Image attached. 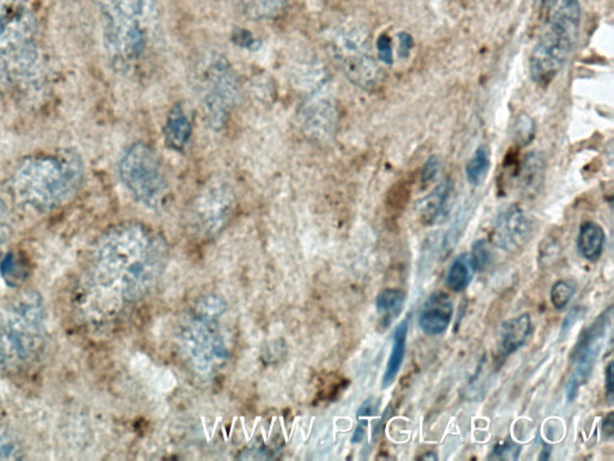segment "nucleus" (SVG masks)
<instances>
[{
    "mask_svg": "<svg viewBox=\"0 0 614 461\" xmlns=\"http://www.w3.org/2000/svg\"><path fill=\"white\" fill-rule=\"evenodd\" d=\"M237 38L239 45L242 47H248V49H252L253 46L256 47V40L249 33L241 32V34L237 36Z\"/></svg>",
    "mask_w": 614,
    "mask_h": 461,
    "instance_id": "c9c22d12",
    "label": "nucleus"
},
{
    "mask_svg": "<svg viewBox=\"0 0 614 461\" xmlns=\"http://www.w3.org/2000/svg\"><path fill=\"white\" fill-rule=\"evenodd\" d=\"M451 192V182L447 179L418 203V214L421 222L432 225L443 218V215L447 213Z\"/></svg>",
    "mask_w": 614,
    "mask_h": 461,
    "instance_id": "f3484780",
    "label": "nucleus"
},
{
    "mask_svg": "<svg viewBox=\"0 0 614 461\" xmlns=\"http://www.w3.org/2000/svg\"><path fill=\"white\" fill-rule=\"evenodd\" d=\"M407 335H408V318L401 322L395 329L392 336V349L391 356H389L387 369H385L383 376V388L391 387L392 382L395 381L397 374L402 367L404 354H406V345H407Z\"/></svg>",
    "mask_w": 614,
    "mask_h": 461,
    "instance_id": "4be33fe9",
    "label": "nucleus"
},
{
    "mask_svg": "<svg viewBox=\"0 0 614 461\" xmlns=\"http://www.w3.org/2000/svg\"><path fill=\"white\" fill-rule=\"evenodd\" d=\"M440 161L439 156H431L426 161L421 171V184L429 185L439 175Z\"/></svg>",
    "mask_w": 614,
    "mask_h": 461,
    "instance_id": "7c9ffc66",
    "label": "nucleus"
},
{
    "mask_svg": "<svg viewBox=\"0 0 614 461\" xmlns=\"http://www.w3.org/2000/svg\"><path fill=\"white\" fill-rule=\"evenodd\" d=\"M532 332V320L529 314H522L520 316L510 318L503 322L499 329V343L502 353L505 356L516 353L527 342Z\"/></svg>",
    "mask_w": 614,
    "mask_h": 461,
    "instance_id": "dca6fc26",
    "label": "nucleus"
},
{
    "mask_svg": "<svg viewBox=\"0 0 614 461\" xmlns=\"http://www.w3.org/2000/svg\"><path fill=\"white\" fill-rule=\"evenodd\" d=\"M454 306L446 292L432 294L424 303L419 314V325L428 335H439L446 332L451 324Z\"/></svg>",
    "mask_w": 614,
    "mask_h": 461,
    "instance_id": "ddd939ff",
    "label": "nucleus"
},
{
    "mask_svg": "<svg viewBox=\"0 0 614 461\" xmlns=\"http://www.w3.org/2000/svg\"><path fill=\"white\" fill-rule=\"evenodd\" d=\"M49 338V313L39 292L14 296L0 313V371L20 374L42 357Z\"/></svg>",
    "mask_w": 614,
    "mask_h": 461,
    "instance_id": "7ed1b4c3",
    "label": "nucleus"
},
{
    "mask_svg": "<svg viewBox=\"0 0 614 461\" xmlns=\"http://www.w3.org/2000/svg\"><path fill=\"white\" fill-rule=\"evenodd\" d=\"M612 307L606 310L598 320L581 335L572 353L573 367L568 384H566V397L572 401L579 393L580 388L588 381L593 372L595 362L600 353L602 342L611 324Z\"/></svg>",
    "mask_w": 614,
    "mask_h": 461,
    "instance_id": "9b49d317",
    "label": "nucleus"
},
{
    "mask_svg": "<svg viewBox=\"0 0 614 461\" xmlns=\"http://www.w3.org/2000/svg\"><path fill=\"white\" fill-rule=\"evenodd\" d=\"M511 453L517 456L520 452H518L516 446L513 444L499 445L497 446V448L495 449L492 458L496 456V458L498 459H513V456H510Z\"/></svg>",
    "mask_w": 614,
    "mask_h": 461,
    "instance_id": "72a5a7b5",
    "label": "nucleus"
},
{
    "mask_svg": "<svg viewBox=\"0 0 614 461\" xmlns=\"http://www.w3.org/2000/svg\"><path fill=\"white\" fill-rule=\"evenodd\" d=\"M164 250L137 222L114 226L98 240L73 292L77 318L98 328L153 287Z\"/></svg>",
    "mask_w": 614,
    "mask_h": 461,
    "instance_id": "f257e3e1",
    "label": "nucleus"
},
{
    "mask_svg": "<svg viewBox=\"0 0 614 461\" xmlns=\"http://www.w3.org/2000/svg\"><path fill=\"white\" fill-rule=\"evenodd\" d=\"M581 27L579 0H562L529 60L532 80L546 86L557 77L575 50Z\"/></svg>",
    "mask_w": 614,
    "mask_h": 461,
    "instance_id": "423d86ee",
    "label": "nucleus"
},
{
    "mask_svg": "<svg viewBox=\"0 0 614 461\" xmlns=\"http://www.w3.org/2000/svg\"><path fill=\"white\" fill-rule=\"evenodd\" d=\"M546 160L543 153H529L520 171V186L525 195H536L545 181Z\"/></svg>",
    "mask_w": 614,
    "mask_h": 461,
    "instance_id": "aec40b11",
    "label": "nucleus"
},
{
    "mask_svg": "<svg viewBox=\"0 0 614 461\" xmlns=\"http://www.w3.org/2000/svg\"><path fill=\"white\" fill-rule=\"evenodd\" d=\"M428 458H429V459L437 460V456H436L435 455H432V452H431V453H429V455H426V456H422L421 459H428Z\"/></svg>",
    "mask_w": 614,
    "mask_h": 461,
    "instance_id": "e433bc0d",
    "label": "nucleus"
},
{
    "mask_svg": "<svg viewBox=\"0 0 614 461\" xmlns=\"http://www.w3.org/2000/svg\"><path fill=\"white\" fill-rule=\"evenodd\" d=\"M241 97L233 69L223 57L213 56L201 71V100L209 126L222 129Z\"/></svg>",
    "mask_w": 614,
    "mask_h": 461,
    "instance_id": "9d476101",
    "label": "nucleus"
},
{
    "mask_svg": "<svg viewBox=\"0 0 614 461\" xmlns=\"http://www.w3.org/2000/svg\"><path fill=\"white\" fill-rule=\"evenodd\" d=\"M547 4H551V5H553L554 3H556V0H545Z\"/></svg>",
    "mask_w": 614,
    "mask_h": 461,
    "instance_id": "4c0bfd02",
    "label": "nucleus"
},
{
    "mask_svg": "<svg viewBox=\"0 0 614 461\" xmlns=\"http://www.w3.org/2000/svg\"><path fill=\"white\" fill-rule=\"evenodd\" d=\"M119 175L138 202L156 208L167 192V181L156 153L148 145H132L121 156Z\"/></svg>",
    "mask_w": 614,
    "mask_h": 461,
    "instance_id": "1a4fd4ad",
    "label": "nucleus"
},
{
    "mask_svg": "<svg viewBox=\"0 0 614 461\" xmlns=\"http://www.w3.org/2000/svg\"><path fill=\"white\" fill-rule=\"evenodd\" d=\"M34 0H0V91L20 82L38 58Z\"/></svg>",
    "mask_w": 614,
    "mask_h": 461,
    "instance_id": "20e7f679",
    "label": "nucleus"
},
{
    "mask_svg": "<svg viewBox=\"0 0 614 461\" xmlns=\"http://www.w3.org/2000/svg\"><path fill=\"white\" fill-rule=\"evenodd\" d=\"M10 232L9 210H7L5 201L0 195V259L3 258L4 250H5L7 243H9Z\"/></svg>",
    "mask_w": 614,
    "mask_h": 461,
    "instance_id": "cd10ccee",
    "label": "nucleus"
},
{
    "mask_svg": "<svg viewBox=\"0 0 614 461\" xmlns=\"http://www.w3.org/2000/svg\"><path fill=\"white\" fill-rule=\"evenodd\" d=\"M20 445L6 435H0V460L24 458Z\"/></svg>",
    "mask_w": 614,
    "mask_h": 461,
    "instance_id": "c85d7f7f",
    "label": "nucleus"
},
{
    "mask_svg": "<svg viewBox=\"0 0 614 461\" xmlns=\"http://www.w3.org/2000/svg\"><path fill=\"white\" fill-rule=\"evenodd\" d=\"M307 113V127L319 137L330 136L336 124V109L332 99L319 98Z\"/></svg>",
    "mask_w": 614,
    "mask_h": 461,
    "instance_id": "a211bd4d",
    "label": "nucleus"
},
{
    "mask_svg": "<svg viewBox=\"0 0 614 461\" xmlns=\"http://www.w3.org/2000/svg\"><path fill=\"white\" fill-rule=\"evenodd\" d=\"M479 270V263H477L476 256L472 252H465L454 259L449 268L446 278V284L448 288L452 292L465 291L467 287L472 283L474 276Z\"/></svg>",
    "mask_w": 614,
    "mask_h": 461,
    "instance_id": "6ab92c4d",
    "label": "nucleus"
},
{
    "mask_svg": "<svg viewBox=\"0 0 614 461\" xmlns=\"http://www.w3.org/2000/svg\"><path fill=\"white\" fill-rule=\"evenodd\" d=\"M606 391H608L609 400L612 402L613 398V363H609L605 371Z\"/></svg>",
    "mask_w": 614,
    "mask_h": 461,
    "instance_id": "f704fd0d",
    "label": "nucleus"
},
{
    "mask_svg": "<svg viewBox=\"0 0 614 461\" xmlns=\"http://www.w3.org/2000/svg\"><path fill=\"white\" fill-rule=\"evenodd\" d=\"M472 254L476 256L477 263H479V268H483L485 265L491 259V251L488 249L486 241L477 240L474 244Z\"/></svg>",
    "mask_w": 614,
    "mask_h": 461,
    "instance_id": "2f4dec72",
    "label": "nucleus"
},
{
    "mask_svg": "<svg viewBox=\"0 0 614 461\" xmlns=\"http://www.w3.org/2000/svg\"><path fill=\"white\" fill-rule=\"evenodd\" d=\"M288 0H244L246 10L253 17L271 20L285 11Z\"/></svg>",
    "mask_w": 614,
    "mask_h": 461,
    "instance_id": "393cba45",
    "label": "nucleus"
},
{
    "mask_svg": "<svg viewBox=\"0 0 614 461\" xmlns=\"http://www.w3.org/2000/svg\"><path fill=\"white\" fill-rule=\"evenodd\" d=\"M605 243V230L597 222L586 221L581 225L577 249L584 259L590 262L598 261L604 251Z\"/></svg>",
    "mask_w": 614,
    "mask_h": 461,
    "instance_id": "412c9836",
    "label": "nucleus"
},
{
    "mask_svg": "<svg viewBox=\"0 0 614 461\" xmlns=\"http://www.w3.org/2000/svg\"><path fill=\"white\" fill-rule=\"evenodd\" d=\"M376 49L378 58L382 63L387 65H392L393 63V52H392V39L388 35L382 34L380 38L377 39Z\"/></svg>",
    "mask_w": 614,
    "mask_h": 461,
    "instance_id": "c756f323",
    "label": "nucleus"
},
{
    "mask_svg": "<svg viewBox=\"0 0 614 461\" xmlns=\"http://www.w3.org/2000/svg\"><path fill=\"white\" fill-rule=\"evenodd\" d=\"M231 203L233 200L231 193L224 186L214 185L209 188L198 203L202 224L207 226V229H218L231 213Z\"/></svg>",
    "mask_w": 614,
    "mask_h": 461,
    "instance_id": "4468645a",
    "label": "nucleus"
},
{
    "mask_svg": "<svg viewBox=\"0 0 614 461\" xmlns=\"http://www.w3.org/2000/svg\"><path fill=\"white\" fill-rule=\"evenodd\" d=\"M533 234V222L520 206L505 208L498 215L495 226V241L503 250L517 252L528 243Z\"/></svg>",
    "mask_w": 614,
    "mask_h": 461,
    "instance_id": "f8f14e48",
    "label": "nucleus"
},
{
    "mask_svg": "<svg viewBox=\"0 0 614 461\" xmlns=\"http://www.w3.org/2000/svg\"><path fill=\"white\" fill-rule=\"evenodd\" d=\"M411 49H413V38L408 33H400L399 56L401 60H407L411 56Z\"/></svg>",
    "mask_w": 614,
    "mask_h": 461,
    "instance_id": "473e14b6",
    "label": "nucleus"
},
{
    "mask_svg": "<svg viewBox=\"0 0 614 461\" xmlns=\"http://www.w3.org/2000/svg\"><path fill=\"white\" fill-rule=\"evenodd\" d=\"M224 309L226 306L215 296L204 298L198 303L194 320L184 329L183 347L197 371L208 372L227 357L226 345L216 324Z\"/></svg>",
    "mask_w": 614,
    "mask_h": 461,
    "instance_id": "6e6552de",
    "label": "nucleus"
},
{
    "mask_svg": "<svg viewBox=\"0 0 614 461\" xmlns=\"http://www.w3.org/2000/svg\"><path fill=\"white\" fill-rule=\"evenodd\" d=\"M575 295V287L565 280H559L553 285L550 292L551 303L554 309L562 310L568 306L570 301Z\"/></svg>",
    "mask_w": 614,
    "mask_h": 461,
    "instance_id": "bb28decb",
    "label": "nucleus"
},
{
    "mask_svg": "<svg viewBox=\"0 0 614 461\" xmlns=\"http://www.w3.org/2000/svg\"><path fill=\"white\" fill-rule=\"evenodd\" d=\"M404 305V294L397 288H384L380 292L376 299V309L380 315L382 325L384 328L392 325V322L402 313Z\"/></svg>",
    "mask_w": 614,
    "mask_h": 461,
    "instance_id": "5701e85b",
    "label": "nucleus"
},
{
    "mask_svg": "<svg viewBox=\"0 0 614 461\" xmlns=\"http://www.w3.org/2000/svg\"><path fill=\"white\" fill-rule=\"evenodd\" d=\"M164 133L167 147L175 152L185 151L193 135V126L182 105H175L169 111Z\"/></svg>",
    "mask_w": 614,
    "mask_h": 461,
    "instance_id": "2eb2a0df",
    "label": "nucleus"
},
{
    "mask_svg": "<svg viewBox=\"0 0 614 461\" xmlns=\"http://www.w3.org/2000/svg\"><path fill=\"white\" fill-rule=\"evenodd\" d=\"M491 167V151L487 146H480L466 165V177L469 184L479 186L487 177Z\"/></svg>",
    "mask_w": 614,
    "mask_h": 461,
    "instance_id": "b1692460",
    "label": "nucleus"
},
{
    "mask_svg": "<svg viewBox=\"0 0 614 461\" xmlns=\"http://www.w3.org/2000/svg\"><path fill=\"white\" fill-rule=\"evenodd\" d=\"M536 126L534 119L528 113L517 115L514 123V137L518 145L527 146L534 140Z\"/></svg>",
    "mask_w": 614,
    "mask_h": 461,
    "instance_id": "a878e982",
    "label": "nucleus"
},
{
    "mask_svg": "<svg viewBox=\"0 0 614 461\" xmlns=\"http://www.w3.org/2000/svg\"><path fill=\"white\" fill-rule=\"evenodd\" d=\"M104 42L119 68L137 61L148 47L157 20L156 0H104Z\"/></svg>",
    "mask_w": 614,
    "mask_h": 461,
    "instance_id": "39448f33",
    "label": "nucleus"
},
{
    "mask_svg": "<svg viewBox=\"0 0 614 461\" xmlns=\"http://www.w3.org/2000/svg\"><path fill=\"white\" fill-rule=\"evenodd\" d=\"M330 51L354 86L371 90L381 83L382 71L371 50L369 32L363 25H340L330 39Z\"/></svg>",
    "mask_w": 614,
    "mask_h": 461,
    "instance_id": "0eeeda50",
    "label": "nucleus"
},
{
    "mask_svg": "<svg viewBox=\"0 0 614 461\" xmlns=\"http://www.w3.org/2000/svg\"><path fill=\"white\" fill-rule=\"evenodd\" d=\"M84 179V165L76 152L38 154L22 161L10 181L14 202L25 211L46 214L68 203Z\"/></svg>",
    "mask_w": 614,
    "mask_h": 461,
    "instance_id": "f03ea898",
    "label": "nucleus"
}]
</instances>
